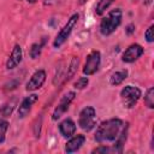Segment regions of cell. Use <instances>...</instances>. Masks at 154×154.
Segmentation results:
<instances>
[{
	"mask_svg": "<svg viewBox=\"0 0 154 154\" xmlns=\"http://www.w3.org/2000/svg\"><path fill=\"white\" fill-rule=\"evenodd\" d=\"M124 123L119 118H111L105 122H102L95 131V141L97 143H105V142H113L118 134L120 132Z\"/></svg>",
	"mask_w": 154,
	"mask_h": 154,
	"instance_id": "1",
	"label": "cell"
},
{
	"mask_svg": "<svg viewBox=\"0 0 154 154\" xmlns=\"http://www.w3.org/2000/svg\"><path fill=\"white\" fill-rule=\"evenodd\" d=\"M122 19H123V12L120 8L111 10L105 17H102V19L100 22L99 29H100L101 35L109 36L111 34H113L120 25Z\"/></svg>",
	"mask_w": 154,
	"mask_h": 154,
	"instance_id": "2",
	"label": "cell"
},
{
	"mask_svg": "<svg viewBox=\"0 0 154 154\" xmlns=\"http://www.w3.org/2000/svg\"><path fill=\"white\" fill-rule=\"evenodd\" d=\"M78 19H79V14H78V13H73V14L67 19V22H66L65 25L59 30V32L57 34V36H55V38H54V41H53V47H54V48H59L60 46H63V45L66 42V40L70 37V35H71L73 28L76 26Z\"/></svg>",
	"mask_w": 154,
	"mask_h": 154,
	"instance_id": "3",
	"label": "cell"
},
{
	"mask_svg": "<svg viewBox=\"0 0 154 154\" xmlns=\"http://www.w3.org/2000/svg\"><path fill=\"white\" fill-rule=\"evenodd\" d=\"M120 100H122V103L125 108H132L137 102L138 100L141 99L142 96V91L138 87H135V85H125L122 90H120Z\"/></svg>",
	"mask_w": 154,
	"mask_h": 154,
	"instance_id": "4",
	"label": "cell"
},
{
	"mask_svg": "<svg viewBox=\"0 0 154 154\" xmlns=\"http://www.w3.org/2000/svg\"><path fill=\"white\" fill-rule=\"evenodd\" d=\"M78 126L84 131H90L96 126V111L93 106H85L78 114Z\"/></svg>",
	"mask_w": 154,
	"mask_h": 154,
	"instance_id": "5",
	"label": "cell"
},
{
	"mask_svg": "<svg viewBox=\"0 0 154 154\" xmlns=\"http://www.w3.org/2000/svg\"><path fill=\"white\" fill-rule=\"evenodd\" d=\"M100 65H101V53H100V51H91L85 58V63L83 65L82 71L85 76H93L94 73L97 72Z\"/></svg>",
	"mask_w": 154,
	"mask_h": 154,
	"instance_id": "6",
	"label": "cell"
},
{
	"mask_svg": "<svg viewBox=\"0 0 154 154\" xmlns=\"http://www.w3.org/2000/svg\"><path fill=\"white\" fill-rule=\"evenodd\" d=\"M76 97V93L75 91H67L66 94H64L59 101V103L57 105V107L54 108L53 113H52V120H58L70 107L71 102L75 100Z\"/></svg>",
	"mask_w": 154,
	"mask_h": 154,
	"instance_id": "7",
	"label": "cell"
},
{
	"mask_svg": "<svg viewBox=\"0 0 154 154\" xmlns=\"http://www.w3.org/2000/svg\"><path fill=\"white\" fill-rule=\"evenodd\" d=\"M144 53V49L141 45L138 43H132L130 45L122 54V61L123 63H126V64H131V63H135L137 59H140L142 57V54Z\"/></svg>",
	"mask_w": 154,
	"mask_h": 154,
	"instance_id": "8",
	"label": "cell"
},
{
	"mask_svg": "<svg viewBox=\"0 0 154 154\" xmlns=\"http://www.w3.org/2000/svg\"><path fill=\"white\" fill-rule=\"evenodd\" d=\"M46 78H47V73L45 70H37L35 71L31 77L29 78V81L26 82V85H25V90L26 91H35L37 89H40L43 83L46 82Z\"/></svg>",
	"mask_w": 154,
	"mask_h": 154,
	"instance_id": "9",
	"label": "cell"
},
{
	"mask_svg": "<svg viewBox=\"0 0 154 154\" xmlns=\"http://www.w3.org/2000/svg\"><path fill=\"white\" fill-rule=\"evenodd\" d=\"M37 100H38V96H37L36 94H30V95L25 96V97L22 100V102L19 103V106H18V109H17L18 118H25V117L30 113V111H31L34 103H35Z\"/></svg>",
	"mask_w": 154,
	"mask_h": 154,
	"instance_id": "10",
	"label": "cell"
},
{
	"mask_svg": "<svg viewBox=\"0 0 154 154\" xmlns=\"http://www.w3.org/2000/svg\"><path fill=\"white\" fill-rule=\"evenodd\" d=\"M22 59H23V51H22V47L17 43L13 46V48H12L7 60H6V69L7 70L16 69L22 63Z\"/></svg>",
	"mask_w": 154,
	"mask_h": 154,
	"instance_id": "11",
	"label": "cell"
},
{
	"mask_svg": "<svg viewBox=\"0 0 154 154\" xmlns=\"http://www.w3.org/2000/svg\"><path fill=\"white\" fill-rule=\"evenodd\" d=\"M85 142V136L82 135V134H78V135H75V136H71L69 137L67 142L65 143V153L67 154H71V153H75L77 150L81 149V147L84 144Z\"/></svg>",
	"mask_w": 154,
	"mask_h": 154,
	"instance_id": "12",
	"label": "cell"
},
{
	"mask_svg": "<svg viewBox=\"0 0 154 154\" xmlns=\"http://www.w3.org/2000/svg\"><path fill=\"white\" fill-rule=\"evenodd\" d=\"M58 129H59V132H60V135L63 137L69 138V137H71V136H73L76 134L77 125L71 118H65L59 123Z\"/></svg>",
	"mask_w": 154,
	"mask_h": 154,
	"instance_id": "13",
	"label": "cell"
},
{
	"mask_svg": "<svg viewBox=\"0 0 154 154\" xmlns=\"http://www.w3.org/2000/svg\"><path fill=\"white\" fill-rule=\"evenodd\" d=\"M128 134H129V124L126 123L125 125H123V128H122L120 132L118 134L117 138L113 141V142H114V144H113V147H112L113 153H122V152H123V147H124V144H125V142H126Z\"/></svg>",
	"mask_w": 154,
	"mask_h": 154,
	"instance_id": "14",
	"label": "cell"
},
{
	"mask_svg": "<svg viewBox=\"0 0 154 154\" xmlns=\"http://www.w3.org/2000/svg\"><path fill=\"white\" fill-rule=\"evenodd\" d=\"M128 75H129V71L126 69H123V70H119V71L113 72L111 75V77H109V84L113 85V87L120 85L128 78Z\"/></svg>",
	"mask_w": 154,
	"mask_h": 154,
	"instance_id": "15",
	"label": "cell"
},
{
	"mask_svg": "<svg viewBox=\"0 0 154 154\" xmlns=\"http://www.w3.org/2000/svg\"><path fill=\"white\" fill-rule=\"evenodd\" d=\"M16 105H17V99H16V97H14L12 101L6 102V103L0 108V118H1V119H6L7 117H10V116L12 114V112H13Z\"/></svg>",
	"mask_w": 154,
	"mask_h": 154,
	"instance_id": "16",
	"label": "cell"
},
{
	"mask_svg": "<svg viewBox=\"0 0 154 154\" xmlns=\"http://www.w3.org/2000/svg\"><path fill=\"white\" fill-rule=\"evenodd\" d=\"M45 43H46V37H43L40 42H35V43L31 45V47H30V49H29V55H30L31 59H37V58L40 57Z\"/></svg>",
	"mask_w": 154,
	"mask_h": 154,
	"instance_id": "17",
	"label": "cell"
},
{
	"mask_svg": "<svg viewBox=\"0 0 154 154\" xmlns=\"http://www.w3.org/2000/svg\"><path fill=\"white\" fill-rule=\"evenodd\" d=\"M78 64H79V58H78V57H73V58L71 59L70 65H69V67H67V71H66V73H65V76H64V79H65V81H69V79H71V78L75 76V73L77 72Z\"/></svg>",
	"mask_w": 154,
	"mask_h": 154,
	"instance_id": "18",
	"label": "cell"
},
{
	"mask_svg": "<svg viewBox=\"0 0 154 154\" xmlns=\"http://www.w3.org/2000/svg\"><path fill=\"white\" fill-rule=\"evenodd\" d=\"M114 0H99V2L95 6V14L96 16H102L106 10L113 4Z\"/></svg>",
	"mask_w": 154,
	"mask_h": 154,
	"instance_id": "19",
	"label": "cell"
},
{
	"mask_svg": "<svg viewBox=\"0 0 154 154\" xmlns=\"http://www.w3.org/2000/svg\"><path fill=\"white\" fill-rule=\"evenodd\" d=\"M144 105L150 109L154 108V88L153 87L148 88L144 94Z\"/></svg>",
	"mask_w": 154,
	"mask_h": 154,
	"instance_id": "20",
	"label": "cell"
},
{
	"mask_svg": "<svg viewBox=\"0 0 154 154\" xmlns=\"http://www.w3.org/2000/svg\"><path fill=\"white\" fill-rule=\"evenodd\" d=\"M8 122L6 119H1L0 118V144L4 143L5 138H6V132L8 130Z\"/></svg>",
	"mask_w": 154,
	"mask_h": 154,
	"instance_id": "21",
	"label": "cell"
},
{
	"mask_svg": "<svg viewBox=\"0 0 154 154\" xmlns=\"http://www.w3.org/2000/svg\"><path fill=\"white\" fill-rule=\"evenodd\" d=\"M88 84H89V78H88V76H87V77L83 76V77L77 78V81L73 83V88L77 89V90H82V89L87 88Z\"/></svg>",
	"mask_w": 154,
	"mask_h": 154,
	"instance_id": "22",
	"label": "cell"
},
{
	"mask_svg": "<svg viewBox=\"0 0 154 154\" xmlns=\"http://www.w3.org/2000/svg\"><path fill=\"white\" fill-rule=\"evenodd\" d=\"M144 38H146V41L149 42V43H152V42L154 41V25H153V24L149 25L148 29L146 30V32H144Z\"/></svg>",
	"mask_w": 154,
	"mask_h": 154,
	"instance_id": "23",
	"label": "cell"
},
{
	"mask_svg": "<svg viewBox=\"0 0 154 154\" xmlns=\"http://www.w3.org/2000/svg\"><path fill=\"white\" fill-rule=\"evenodd\" d=\"M113 150H112V147H108V146H106V144H101V146H99L97 148H95V149H93V152L91 153H112Z\"/></svg>",
	"mask_w": 154,
	"mask_h": 154,
	"instance_id": "24",
	"label": "cell"
},
{
	"mask_svg": "<svg viewBox=\"0 0 154 154\" xmlns=\"http://www.w3.org/2000/svg\"><path fill=\"white\" fill-rule=\"evenodd\" d=\"M135 30H136V26H135L134 23H130V24H128L125 26V34L126 35H132L135 32Z\"/></svg>",
	"mask_w": 154,
	"mask_h": 154,
	"instance_id": "25",
	"label": "cell"
},
{
	"mask_svg": "<svg viewBox=\"0 0 154 154\" xmlns=\"http://www.w3.org/2000/svg\"><path fill=\"white\" fill-rule=\"evenodd\" d=\"M87 1H88V0H78V4H79V5H84Z\"/></svg>",
	"mask_w": 154,
	"mask_h": 154,
	"instance_id": "26",
	"label": "cell"
},
{
	"mask_svg": "<svg viewBox=\"0 0 154 154\" xmlns=\"http://www.w3.org/2000/svg\"><path fill=\"white\" fill-rule=\"evenodd\" d=\"M153 0H143V2H144V5H149L150 2H152Z\"/></svg>",
	"mask_w": 154,
	"mask_h": 154,
	"instance_id": "27",
	"label": "cell"
},
{
	"mask_svg": "<svg viewBox=\"0 0 154 154\" xmlns=\"http://www.w3.org/2000/svg\"><path fill=\"white\" fill-rule=\"evenodd\" d=\"M26 1H28L29 4H35V2H37L38 0H26Z\"/></svg>",
	"mask_w": 154,
	"mask_h": 154,
	"instance_id": "28",
	"label": "cell"
},
{
	"mask_svg": "<svg viewBox=\"0 0 154 154\" xmlns=\"http://www.w3.org/2000/svg\"><path fill=\"white\" fill-rule=\"evenodd\" d=\"M130 1H132V2H136V1H138V0H130Z\"/></svg>",
	"mask_w": 154,
	"mask_h": 154,
	"instance_id": "29",
	"label": "cell"
}]
</instances>
